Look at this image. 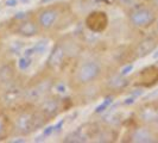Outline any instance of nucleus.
I'll return each mask as SVG.
<instances>
[{"instance_id":"obj_14","label":"nucleus","mask_w":158,"mask_h":143,"mask_svg":"<svg viewBox=\"0 0 158 143\" xmlns=\"http://www.w3.org/2000/svg\"><path fill=\"white\" fill-rule=\"evenodd\" d=\"M128 85H130V79L119 73V74L111 75L108 79L106 80L105 88L108 91V94L115 95L117 93H120L124 89H126Z\"/></svg>"},{"instance_id":"obj_2","label":"nucleus","mask_w":158,"mask_h":143,"mask_svg":"<svg viewBox=\"0 0 158 143\" xmlns=\"http://www.w3.org/2000/svg\"><path fill=\"white\" fill-rule=\"evenodd\" d=\"M20 110L17 112L13 119V134L19 136H30L42 128L47 125L49 122L45 116L31 104L24 103L19 106Z\"/></svg>"},{"instance_id":"obj_4","label":"nucleus","mask_w":158,"mask_h":143,"mask_svg":"<svg viewBox=\"0 0 158 143\" xmlns=\"http://www.w3.org/2000/svg\"><path fill=\"white\" fill-rule=\"evenodd\" d=\"M158 11L151 4H138L127 12V22L135 30H148L157 20Z\"/></svg>"},{"instance_id":"obj_25","label":"nucleus","mask_w":158,"mask_h":143,"mask_svg":"<svg viewBox=\"0 0 158 143\" xmlns=\"http://www.w3.org/2000/svg\"><path fill=\"white\" fill-rule=\"evenodd\" d=\"M132 69H133V66H132V64L124 66V67H123V69H121V72H120V74H121V75H124V76H126L127 74L132 71Z\"/></svg>"},{"instance_id":"obj_5","label":"nucleus","mask_w":158,"mask_h":143,"mask_svg":"<svg viewBox=\"0 0 158 143\" xmlns=\"http://www.w3.org/2000/svg\"><path fill=\"white\" fill-rule=\"evenodd\" d=\"M25 84L19 79L13 80L11 84L1 89L0 94V107L2 110H12L17 106H20L24 102Z\"/></svg>"},{"instance_id":"obj_7","label":"nucleus","mask_w":158,"mask_h":143,"mask_svg":"<svg viewBox=\"0 0 158 143\" xmlns=\"http://www.w3.org/2000/svg\"><path fill=\"white\" fill-rule=\"evenodd\" d=\"M123 141L131 143H157L158 130L153 125L140 123L139 125L128 129Z\"/></svg>"},{"instance_id":"obj_34","label":"nucleus","mask_w":158,"mask_h":143,"mask_svg":"<svg viewBox=\"0 0 158 143\" xmlns=\"http://www.w3.org/2000/svg\"><path fill=\"white\" fill-rule=\"evenodd\" d=\"M157 103H158V100H157Z\"/></svg>"},{"instance_id":"obj_17","label":"nucleus","mask_w":158,"mask_h":143,"mask_svg":"<svg viewBox=\"0 0 158 143\" xmlns=\"http://www.w3.org/2000/svg\"><path fill=\"white\" fill-rule=\"evenodd\" d=\"M11 134H13V120L4 111H0V142L10 138Z\"/></svg>"},{"instance_id":"obj_30","label":"nucleus","mask_w":158,"mask_h":143,"mask_svg":"<svg viewBox=\"0 0 158 143\" xmlns=\"http://www.w3.org/2000/svg\"><path fill=\"white\" fill-rule=\"evenodd\" d=\"M153 35L158 38V17H157V20L153 24Z\"/></svg>"},{"instance_id":"obj_33","label":"nucleus","mask_w":158,"mask_h":143,"mask_svg":"<svg viewBox=\"0 0 158 143\" xmlns=\"http://www.w3.org/2000/svg\"><path fill=\"white\" fill-rule=\"evenodd\" d=\"M20 1H23V2H26V1H27V2H29V1H31V0H20Z\"/></svg>"},{"instance_id":"obj_16","label":"nucleus","mask_w":158,"mask_h":143,"mask_svg":"<svg viewBox=\"0 0 158 143\" xmlns=\"http://www.w3.org/2000/svg\"><path fill=\"white\" fill-rule=\"evenodd\" d=\"M17 67L12 61H4L0 63V88L7 86L13 80L17 79Z\"/></svg>"},{"instance_id":"obj_9","label":"nucleus","mask_w":158,"mask_h":143,"mask_svg":"<svg viewBox=\"0 0 158 143\" xmlns=\"http://www.w3.org/2000/svg\"><path fill=\"white\" fill-rule=\"evenodd\" d=\"M11 22H12V24L10 26V31L13 35H18L20 37L32 38V37H36L37 35H40L42 32L35 16H29L22 19V20L11 19Z\"/></svg>"},{"instance_id":"obj_6","label":"nucleus","mask_w":158,"mask_h":143,"mask_svg":"<svg viewBox=\"0 0 158 143\" xmlns=\"http://www.w3.org/2000/svg\"><path fill=\"white\" fill-rule=\"evenodd\" d=\"M102 75V66L98 60H86L80 64L75 72V84L83 87L94 84Z\"/></svg>"},{"instance_id":"obj_3","label":"nucleus","mask_w":158,"mask_h":143,"mask_svg":"<svg viewBox=\"0 0 158 143\" xmlns=\"http://www.w3.org/2000/svg\"><path fill=\"white\" fill-rule=\"evenodd\" d=\"M55 81L49 73H43L36 75L30 82L25 84L24 91V103L36 105L40 100H43L47 95H49L52 91Z\"/></svg>"},{"instance_id":"obj_11","label":"nucleus","mask_w":158,"mask_h":143,"mask_svg":"<svg viewBox=\"0 0 158 143\" xmlns=\"http://www.w3.org/2000/svg\"><path fill=\"white\" fill-rule=\"evenodd\" d=\"M85 24L88 29L94 33H101L108 26V17L107 13L103 11H93L90 12L86 19Z\"/></svg>"},{"instance_id":"obj_12","label":"nucleus","mask_w":158,"mask_h":143,"mask_svg":"<svg viewBox=\"0 0 158 143\" xmlns=\"http://www.w3.org/2000/svg\"><path fill=\"white\" fill-rule=\"evenodd\" d=\"M67 58V49L62 42H57L52 48L50 55L48 57L47 68L48 71H56L60 67H62Z\"/></svg>"},{"instance_id":"obj_8","label":"nucleus","mask_w":158,"mask_h":143,"mask_svg":"<svg viewBox=\"0 0 158 143\" xmlns=\"http://www.w3.org/2000/svg\"><path fill=\"white\" fill-rule=\"evenodd\" d=\"M65 99H62L60 95L49 94L43 100L37 104V109L40 110L45 118L50 122L56 117L60 116V113L65 110Z\"/></svg>"},{"instance_id":"obj_27","label":"nucleus","mask_w":158,"mask_h":143,"mask_svg":"<svg viewBox=\"0 0 158 143\" xmlns=\"http://www.w3.org/2000/svg\"><path fill=\"white\" fill-rule=\"evenodd\" d=\"M132 104H135V97H130V98H127L123 102L124 106H128V105H132Z\"/></svg>"},{"instance_id":"obj_1","label":"nucleus","mask_w":158,"mask_h":143,"mask_svg":"<svg viewBox=\"0 0 158 143\" xmlns=\"http://www.w3.org/2000/svg\"><path fill=\"white\" fill-rule=\"evenodd\" d=\"M35 18L40 25L42 32L61 30L64 29L62 23H68L69 25L73 22V12L68 4L57 2L54 5L43 6L36 11Z\"/></svg>"},{"instance_id":"obj_15","label":"nucleus","mask_w":158,"mask_h":143,"mask_svg":"<svg viewBox=\"0 0 158 143\" xmlns=\"http://www.w3.org/2000/svg\"><path fill=\"white\" fill-rule=\"evenodd\" d=\"M119 138V130L118 128L108 127V125H99L94 137H93V142L99 143H108V142H117Z\"/></svg>"},{"instance_id":"obj_22","label":"nucleus","mask_w":158,"mask_h":143,"mask_svg":"<svg viewBox=\"0 0 158 143\" xmlns=\"http://www.w3.org/2000/svg\"><path fill=\"white\" fill-rule=\"evenodd\" d=\"M24 47L23 42H13L11 46H10V50L12 51V54H19L22 51V48Z\"/></svg>"},{"instance_id":"obj_24","label":"nucleus","mask_w":158,"mask_h":143,"mask_svg":"<svg viewBox=\"0 0 158 143\" xmlns=\"http://www.w3.org/2000/svg\"><path fill=\"white\" fill-rule=\"evenodd\" d=\"M55 132V129H54V127L52 125H45L44 127V130H43V136L44 137H49V136H51L52 134Z\"/></svg>"},{"instance_id":"obj_26","label":"nucleus","mask_w":158,"mask_h":143,"mask_svg":"<svg viewBox=\"0 0 158 143\" xmlns=\"http://www.w3.org/2000/svg\"><path fill=\"white\" fill-rule=\"evenodd\" d=\"M26 17H29V13L27 12H18L16 13V16H13V20H22L24 18H26Z\"/></svg>"},{"instance_id":"obj_20","label":"nucleus","mask_w":158,"mask_h":143,"mask_svg":"<svg viewBox=\"0 0 158 143\" xmlns=\"http://www.w3.org/2000/svg\"><path fill=\"white\" fill-rule=\"evenodd\" d=\"M32 64V57H29V56H22L18 58L17 61V67L20 72L27 71Z\"/></svg>"},{"instance_id":"obj_31","label":"nucleus","mask_w":158,"mask_h":143,"mask_svg":"<svg viewBox=\"0 0 158 143\" xmlns=\"http://www.w3.org/2000/svg\"><path fill=\"white\" fill-rule=\"evenodd\" d=\"M150 4L158 11V0H150Z\"/></svg>"},{"instance_id":"obj_10","label":"nucleus","mask_w":158,"mask_h":143,"mask_svg":"<svg viewBox=\"0 0 158 143\" xmlns=\"http://www.w3.org/2000/svg\"><path fill=\"white\" fill-rule=\"evenodd\" d=\"M135 116H137L138 120L143 124H149V125L157 127L158 103L153 102V103H145L140 105L135 111Z\"/></svg>"},{"instance_id":"obj_23","label":"nucleus","mask_w":158,"mask_h":143,"mask_svg":"<svg viewBox=\"0 0 158 143\" xmlns=\"http://www.w3.org/2000/svg\"><path fill=\"white\" fill-rule=\"evenodd\" d=\"M52 88H56V91H57L56 95L65 94V92H67V87H65V85H64L63 82H55Z\"/></svg>"},{"instance_id":"obj_29","label":"nucleus","mask_w":158,"mask_h":143,"mask_svg":"<svg viewBox=\"0 0 158 143\" xmlns=\"http://www.w3.org/2000/svg\"><path fill=\"white\" fill-rule=\"evenodd\" d=\"M26 141H27V140H25L24 136H19V137H17L16 140H10V142H12V143H17V142L24 143V142H26Z\"/></svg>"},{"instance_id":"obj_32","label":"nucleus","mask_w":158,"mask_h":143,"mask_svg":"<svg viewBox=\"0 0 158 143\" xmlns=\"http://www.w3.org/2000/svg\"><path fill=\"white\" fill-rule=\"evenodd\" d=\"M52 1H55V0H40V2L42 4H50V2H52Z\"/></svg>"},{"instance_id":"obj_13","label":"nucleus","mask_w":158,"mask_h":143,"mask_svg":"<svg viewBox=\"0 0 158 143\" xmlns=\"http://www.w3.org/2000/svg\"><path fill=\"white\" fill-rule=\"evenodd\" d=\"M158 47V38L152 33L150 36H146L137 43L133 50L135 58H144L151 53H153Z\"/></svg>"},{"instance_id":"obj_18","label":"nucleus","mask_w":158,"mask_h":143,"mask_svg":"<svg viewBox=\"0 0 158 143\" xmlns=\"http://www.w3.org/2000/svg\"><path fill=\"white\" fill-rule=\"evenodd\" d=\"M101 123L105 125H108V127L119 128L123 123V118L119 112H117L114 109H111V111H106L105 115H102Z\"/></svg>"},{"instance_id":"obj_19","label":"nucleus","mask_w":158,"mask_h":143,"mask_svg":"<svg viewBox=\"0 0 158 143\" xmlns=\"http://www.w3.org/2000/svg\"><path fill=\"white\" fill-rule=\"evenodd\" d=\"M114 94H107L106 95V99L103 100V103H101L96 109H95L94 113L95 115H101V113H105V112L108 110V107L111 106V104L113 103L114 100Z\"/></svg>"},{"instance_id":"obj_21","label":"nucleus","mask_w":158,"mask_h":143,"mask_svg":"<svg viewBox=\"0 0 158 143\" xmlns=\"http://www.w3.org/2000/svg\"><path fill=\"white\" fill-rule=\"evenodd\" d=\"M48 48V41L47 40H40L37 43H35V46L32 47L33 54L35 55H43L45 53Z\"/></svg>"},{"instance_id":"obj_28","label":"nucleus","mask_w":158,"mask_h":143,"mask_svg":"<svg viewBox=\"0 0 158 143\" xmlns=\"http://www.w3.org/2000/svg\"><path fill=\"white\" fill-rule=\"evenodd\" d=\"M5 5H6L7 7H15L16 5H18V0H7V1L5 2Z\"/></svg>"}]
</instances>
